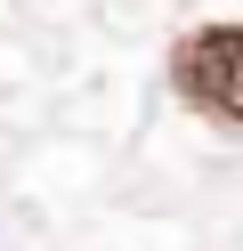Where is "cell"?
I'll use <instances>...</instances> for the list:
<instances>
[{"instance_id":"6da1fadb","label":"cell","mask_w":243,"mask_h":251,"mask_svg":"<svg viewBox=\"0 0 243 251\" xmlns=\"http://www.w3.org/2000/svg\"><path fill=\"white\" fill-rule=\"evenodd\" d=\"M178 98L211 122H243V25H203L178 41Z\"/></svg>"}]
</instances>
